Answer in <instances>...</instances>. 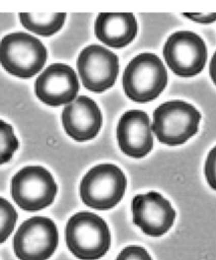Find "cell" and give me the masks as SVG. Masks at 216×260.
I'll return each instance as SVG.
<instances>
[{
	"label": "cell",
	"mask_w": 216,
	"mask_h": 260,
	"mask_svg": "<svg viewBox=\"0 0 216 260\" xmlns=\"http://www.w3.org/2000/svg\"><path fill=\"white\" fill-rule=\"evenodd\" d=\"M57 190L52 174L41 166L24 167L11 180L12 198L25 211H38L51 205Z\"/></svg>",
	"instance_id": "6"
},
{
	"label": "cell",
	"mask_w": 216,
	"mask_h": 260,
	"mask_svg": "<svg viewBox=\"0 0 216 260\" xmlns=\"http://www.w3.org/2000/svg\"><path fill=\"white\" fill-rule=\"evenodd\" d=\"M201 120L200 112L184 101H169L158 106L153 113L152 131L159 142L179 145L195 135Z\"/></svg>",
	"instance_id": "4"
},
{
	"label": "cell",
	"mask_w": 216,
	"mask_h": 260,
	"mask_svg": "<svg viewBox=\"0 0 216 260\" xmlns=\"http://www.w3.org/2000/svg\"><path fill=\"white\" fill-rule=\"evenodd\" d=\"M21 24L31 32L49 37L56 34L63 26L66 13H19Z\"/></svg>",
	"instance_id": "15"
},
{
	"label": "cell",
	"mask_w": 216,
	"mask_h": 260,
	"mask_svg": "<svg viewBox=\"0 0 216 260\" xmlns=\"http://www.w3.org/2000/svg\"><path fill=\"white\" fill-rule=\"evenodd\" d=\"M116 260H152V258L143 247L128 246L120 252Z\"/></svg>",
	"instance_id": "18"
},
{
	"label": "cell",
	"mask_w": 216,
	"mask_h": 260,
	"mask_svg": "<svg viewBox=\"0 0 216 260\" xmlns=\"http://www.w3.org/2000/svg\"><path fill=\"white\" fill-rule=\"evenodd\" d=\"M47 49L29 34L16 31L0 41V63L11 75L30 78L42 70L47 61Z\"/></svg>",
	"instance_id": "3"
},
{
	"label": "cell",
	"mask_w": 216,
	"mask_h": 260,
	"mask_svg": "<svg viewBox=\"0 0 216 260\" xmlns=\"http://www.w3.org/2000/svg\"><path fill=\"white\" fill-rule=\"evenodd\" d=\"M127 179L123 171L113 164L91 168L80 183V197L84 204L97 210H107L123 198Z\"/></svg>",
	"instance_id": "5"
},
{
	"label": "cell",
	"mask_w": 216,
	"mask_h": 260,
	"mask_svg": "<svg viewBox=\"0 0 216 260\" xmlns=\"http://www.w3.org/2000/svg\"><path fill=\"white\" fill-rule=\"evenodd\" d=\"M163 56L170 70L182 77L199 74L207 61L204 41L193 31L172 34L163 47Z\"/></svg>",
	"instance_id": "8"
},
{
	"label": "cell",
	"mask_w": 216,
	"mask_h": 260,
	"mask_svg": "<svg viewBox=\"0 0 216 260\" xmlns=\"http://www.w3.org/2000/svg\"><path fill=\"white\" fill-rule=\"evenodd\" d=\"M166 83V69L159 57L152 53H141L134 57L123 74L124 91L136 103L155 100Z\"/></svg>",
	"instance_id": "2"
},
{
	"label": "cell",
	"mask_w": 216,
	"mask_h": 260,
	"mask_svg": "<svg viewBox=\"0 0 216 260\" xmlns=\"http://www.w3.org/2000/svg\"><path fill=\"white\" fill-rule=\"evenodd\" d=\"M69 251L80 260H97L111 246V233L106 222L97 214L80 211L72 215L65 229Z\"/></svg>",
	"instance_id": "1"
},
{
	"label": "cell",
	"mask_w": 216,
	"mask_h": 260,
	"mask_svg": "<svg viewBox=\"0 0 216 260\" xmlns=\"http://www.w3.org/2000/svg\"><path fill=\"white\" fill-rule=\"evenodd\" d=\"M133 222L151 237H160L172 226L175 211L161 194L150 191L136 195L132 200Z\"/></svg>",
	"instance_id": "10"
},
{
	"label": "cell",
	"mask_w": 216,
	"mask_h": 260,
	"mask_svg": "<svg viewBox=\"0 0 216 260\" xmlns=\"http://www.w3.org/2000/svg\"><path fill=\"white\" fill-rule=\"evenodd\" d=\"M183 15L203 24L216 21V13H183Z\"/></svg>",
	"instance_id": "20"
},
{
	"label": "cell",
	"mask_w": 216,
	"mask_h": 260,
	"mask_svg": "<svg viewBox=\"0 0 216 260\" xmlns=\"http://www.w3.org/2000/svg\"><path fill=\"white\" fill-rule=\"evenodd\" d=\"M17 217L13 205L5 198L0 197V244L5 242L13 232Z\"/></svg>",
	"instance_id": "17"
},
{
	"label": "cell",
	"mask_w": 216,
	"mask_h": 260,
	"mask_svg": "<svg viewBox=\"0 0 216 260\" xmlns=\"http://www.w3.org/2000/svg\"><path fill=\"white\" fill-rule=\"evenodd\" d=\"M59 234L55 222L45 216L23 221L13 238V250L19 260H47L58 247Z\"/></svg>",
	"instance_id": "7"
},
{
	"label": "cell",
	"mask_w": 216,
	"mask_h": 260,
	"mask_svg": "<svg viewBox=\"0 0 216 260\" xmlns=\"http://www.w3.org/2000/svg\"><path fill=\"white\" fill-rule=\"evenodd\" d=\"M120 149L128 156L141 158L153 147L152 127L148 115L140 110H130L122 115L117 126Z\"/></svg>",
	"instance_id": "12"
},
{
	"label": "cell",
	"mask_w": 216,
	"mask_h": 260,
	"mask_svg": "<svg viewBox=\"0 0 216 260\" xmlns=\"http://www.w3.org/2000/svg\"><path fill=\"white\" fill-rule=\"evenodd\" d=\"M94 31L96 38L106 46L123 48L135 39L138 24L133 13L103 12L96 17Z\"/></svg>",
	"instance_id": "14"
},
{
	"label": "cell",
	"mask_w": 216,
	"mask_h": 260,
	"mask_svg": "<svg viewBox=\"0 0 216 260\" xmlns=\"http://www.w3.org/2000/svg\"><path fill=\"white\" fill-rule=\"evenodd\" d=\"M62 123L66 133L76 141L93 139L100 130L101 112L96 103L86 95L76 98L65 106Z\"/></svg>",
	"instance_id": "13"
},
{
	"label": "cell",
	"mask_w": 216,
	"mask_h": 260,
	"mask_svg": "<svg viewBox=\"0 0 216 260\" xmlns=\"http://www.w3.org/2000/svg\"><path fill=\"white\" fill-rule=\"evenodd\" d=\"M19 145L10 124L0 120V166L8 162Z\"/></svg>",
	"instance_id": "16"
},
{
	"label": "cell",
	"mask_w": 216,
	"mask_h": 260,
	"mask_svg": "<svg viewBox=\"0 0 216 260\" xmlns=\"http://www.w3.org/2000/svg\"><path fill=\"white\" fill-rule=\"evenodd\" d=\"M76 65L82 84L93 92H102L112 87L120 68L117 55L99 45L84 48Z\"/></svg>",
	"instance_id": "9"
},
{
	"label": "cell",
	"mask_w": 216,
	"mask_h": 260,
	"mask_svg": "<svg viewBox=\"0 0 216 260\" xmlns=\"http://www.w3.org/2000/svg\"><path fill=\"white\" fill-rule=\"evenodd\" d=\"M205 177L209 186L216 190V146L210 150L206 158Z\"/></svg>",
	"instance_id": "19"
},
{
	"label": "cell",
	"mask_w": 216,
	"mask_h": 260,
	"mask_svg": "<svg viewBox=\"0 0 216 260\" xmlns=\"http://www.w3.org/2000/svg\"><path fill=\"white\" fill-rule=\"evenodd\" d=\"M209 72H210V76L214 82V84L216 85V52L214 53L211 62H210V66H209Z\"/></svg>",
	"instance_id": "21"
},
{
	"label": "cell",
	"mask_w": 216,
	"mask_h": 260,
	"mask_svg": "<svg viewBox=\"0 0 216 260\" xmlns=\"http://www.w3.org/2000/svg\"><path fill=\"white\" fill-rule=\"evenodd\" d=\"M78 90L79 82L75 71L62 63L51 64L39 75L34 83L39 100L51 107L72 103Z\"/></svg>",
	"instance_id": "11"
}]
</instances>
